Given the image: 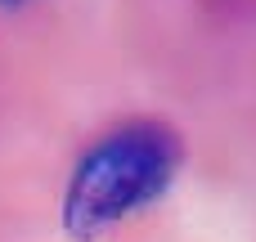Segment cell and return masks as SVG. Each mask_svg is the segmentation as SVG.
Wrapping results in <instances>:
<instances>
[{
	"instance_id": "cell-1",
	"label": "cell",
	"mask_w": 256,
	"mask_h": 242,
	"mask_svg": "<svg viewBox=\"0 0 256 242\" xmlns=\"http://www.w3.org/2000/svg\"><path fill=\"white\" fill-rule=\"evenodd\" d=\"M180 135L162 121H130L104 135L72 171L63 225L76 242H94L112 225L158 202L180 171Z\"/></svg>"
},
{
	"instance_id": "cell-2",
	"label": "cell",
	"mask_w": 256,
	"mask_h": 242,
	"mask_svg": "<svg viewBox=\"0 0 256 242\" xmlns=\"http://www.w3.org/2000/svg\"><path fill=\"white\" fill-rule=\"evenodd\" d=\"M4 4H14V0H4Z\"/></svg>"
}]
</instances>
